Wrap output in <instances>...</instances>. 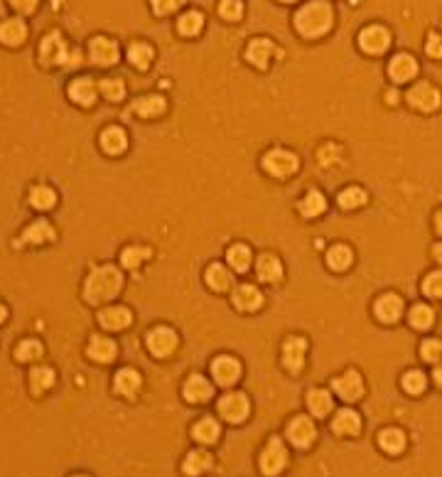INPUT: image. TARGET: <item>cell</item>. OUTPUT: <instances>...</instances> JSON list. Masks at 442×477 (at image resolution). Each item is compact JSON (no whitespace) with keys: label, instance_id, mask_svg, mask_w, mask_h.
Returning <instances> with one entry per match:
<instances>
[{"label":"cell","instance_id":"7c38bea8","mask_svg":"<svg viewBox=\"0 0 442 477\" xmlns=\"http://www.w3.org/2000/svg\"><path fill=\"white\" fill-rule=\"evenodd\" d=\"M332 387H334V391L339 393V399H344V401H359L361 396H364V382H361V376H359L354 369L344 371L339 379H334Z\"/></svg>","mask_w":442,"mask_h":477},{"label":"cell","instance_id":"484cf974","mask_svg":"<svg viewBox=\"0 0 442 477\" xmlns=\"http://www.w3.org/2000/svg\"><path fill=\"white\" fill-rule=\"evenodd\" d=\"M101 146H103V150L111 153V155L123 153L125 148H128V138H125V130L118 128V126H111V128H106L101 133Z\"/></svg>","mask_w":442,"mask_h":477},{"label":"cell","instance_id":"e575fe53","mask_svg":"<svg viewBox=\"0 0 442 477\" xmlns=\"http://www.w3.org/2000/svg\"><path fill=\"white\" fill-rule=\"evenodd\" d=\"M219 433H221V428H219V423L214 421V418H202V421L197 423L194 428H192V436H194L199 443H217L219 440Z\"/></svg>","mask_w":442,"mask_h":477},{"label":"cell","instance_id":"1f68e13d","mask_svg":"<svg viewBox=\"0 0 442 477\" xmlns=\"http://www.w3.org/2000/svg\"><path fill=\"white\" fill-rule=\"evenodd\" d=\"M379 445H381L383 450H386V453L398 455L401 450L405 448V436H403V431H401V428H386V431H381Z\"/></svg>","mask_w":442,"mask_h":477},{"label":"cell","instance_id":"816d5d0a","mask_svg":"<svg viewBox=\"0 0 442 477\" xmlns=\"http://www.w3.org/2000/svg\"><path fill=\"white\" fill-rule=\"evenodd\" d=\"M182 3H185V0H152V10H155L157 15H170V12L177 10Z\"/></svg>","mask_w":442,"mask_h":477},{"label":"cell","instance_id":"d6a6232c","mask_svg":"<svg viewBox=\"0 0 442 477\" xmlns=\"http://www.w3.org/2000/svg\"><path fill=\"white\" fill-rule=\"evenodd\" d=\"M325 209H327L325 197H322V192H317V190L308 192V195L303 197V202H300V214H303V217H308V220L319 217Z\"/></svg>","mask_w":442,"mask_h":477},{"label":"cell","instance_id":"9a60e30c","mask_svg":"<svg viewBox=\"0 0 442 477\" xmlns=\"http://www.w3.org/2000/svg\"><path fill=\"white\" fill-rule=\"evenodd\" d=\"M212 374L221 387H231L241 379V364L234 357H219L212 362Z\"/></svg>","mask_w":442,"mask_h":477},{"label":"cell","instance_id":"7dc6e473","mask_svg":"<svg viewBox=\"0 0 442 477\" xmlns=\"http://www.w3.org/2000/svg\"><path fill=\"white\" fill-rule=\"evenodd\" d=\"M403 389L408 393H413V396H418V393H423V389H425V374L418 369L408 371V374L403 376Z\"/></svg>","mask_w":442,"mask_h":477},{"label":"cell","instance_id":"60d3db41","mask_svg":"<svg viewBox=\"0 0 442 477\" xmlns=\"http://www.w3.org/2000/svg\"><path fill=\"white\" fill-rule=\"evenodd\" d=\"M54 202H57L54 190H50V187H45V185L32 187V192H30V204H32L34 209H50V207H54Z\"/></svg>","mask_w":442,"mask_h":477},{"label":"cell","instance_id":"4dcf8cb0","mask_svg":"<svg viewBox=\"0 0 442 477\" xmlns=\"http://www.w3.org/2000/svg\"><path fill=\"white\" fill-rule=\"evenodd\" d=\"M308 406L317 418H325L332 411V406H334V401H332L330 391H325V389H312L308 393Z\"/></svg>","mask_w":442,"mask_h":477},{"label":"cell","instance_id":"ee69618b","mask_svg":"<svg viewBox=\"0 0 442 477\" xmlns=\"http://www.w3.org/2000/svg\"><path fill=\"white\" fill-rule=\"evenodd\" d=\"M148 256H150V249H145V246H128L123 251V256H121V261H123L125 269L135 271L140 264H143V261H145Z\"/></svg>","mask_w":442,"mask_h":477},{"label":"cell","instance_id":"d6986e66","mask_svg":"<svg viewBox=\"0 0 442 477\" xmlns=\"http://www.w3.org/2000/svg\"><path fill=\"white\" fill-rule=\"evenodd\" d=\"M69 96H72V101H77L79 106H91L96 101V84L89 77L74 79L72 84H69Z\"/></svg>","mask_w":442,"mask_h":477},{"label":"cell","instance_id":"bcb514c9","mask_svg":"<svg viewBox=\"0 0 442 477\" xmlns=\"http://www.w3.org/2000/svg\"><path fill=\"white\" fill-rule=\"evenodd\" d=\"M101 94L108 101H121L125 96V84L121 79H103L101 81Z\"/></svg>","mask_w":442,"mask_h":477},{"label":"cell","instance_id":"5bb4252c","mask_svg":"<svg viewBox=\"0 0 442 477\" xmlns=\"http://www.w3.org/2000/svg\"><path fill=\"white\" fill-rule=\"evenodd\" d=\"M89 57L99 67H111L118 59V45L108 37H94L89 45Z\"/></svg>","mask_w":442,"mask_h":477},{"label":"cell","instance_id":"2e32d148","mask_svg":"<svg viewBox=\"0 0 442 477\" xmlns=\"http://www.w3.org/2000/svg\"><path fill=\"white\" fill-rule=\"evenodd\" d=\"M273 55H275V45L270 42V39H265V37L253 39L251 45L246 47V59L253 64V67H258V69L268 67L270 57H273Z\"/></svg>","mask_w":442,"mask_h":477},{"label":"cell","instance_id":"ffe728a7","mask_svg":"<svg viewBox=\"0 0 442 477\" xmlns=\"http://www.w3.org/2000/svg\"><path fill=\"white\" fill-rule=\"evenodd\" d=\"M234 305L239 310H258L261 305H263V295H261V291H258L256 286H239L234 291Z\"/></svg>","mask_w":442,"mask_h":477},{"label":"cell","instance_id":"4fadbf2b","mask_svg":"<svg viewBox=\"0 0 442 477\" xmlns=\"http://www.w3.org/2000/svg\"><path fill=\"white\" fill-rule=\"evenodd\" d=\"M374 313L376 318H379L381 322H386V325H393V322L401 320V315H403V300L398 295H393V293H388V295H381L379 300H376L374 305Z\"/></svg>","mask_w":442,"mask_h":477},{"label":"cell","instance_id":"6da1fadb","mask_svg":"<svg viewBox=\"0 0 442 477\" xmlns=\"http://www.w3.org/2000/svg\"><path fill=\"white\" fill-rule=\"evenodd\" d=\"M332 23H334V10L327 0L305 3L295 15V28L303 37H322L325 32H330Z\"/></svg>","mask_w":442,"mask_h":477},{"label":"cell","instance_id":"f6af8a7d","mask_svg":"<svg viewBox=\"0 0 442 477\" xmlns=\"http://www.w3.org/2000/svg\"><path fill=\"white\" fill-rule=\"evenodd\" d=\"M15 357H17V360H20V362H32V360H39V357H42V344H39L37 340H25V342L17 344Z\"/></svg>","mask_w":442,"mask_h":477},{"label":"cell","instance_id":"44dd1931","mask_svg":"<svg viewBox=\"0 0 442 477\" xmlns=\"http://www.w3.org/2000/svg\"><path fill=\"white\" fill-rule=\"evenodd\" d=\"M140 387H143V376H140V371L121 369L116 374V391L123 393V396H128V399H133L135 393L140 391Z\"/></svg>","mask_w":442,"mask_h":477},{"label":"cell","instance_id":"d590c367","mask_svg":"<svg viewBox=\"0 0 442 477\" xmlns=\"http://www.w3.org/2000/svg\"><path fill=\"white\" fill-rule=\"evenodd\" d=\"M152 57H155V52H152V47L145 45V42H135V45L128 47V59L135 69H148L152 62Z\"/></svg>","mask_w":442,"mask_h":477},{"label":"cell","instance_id":"6f0895ef","mask_svg":"<svg viewBox=\"0 0 442 477\" xmlns=\"http://www.w3.org/2000/svg\"><path fill=\"white\" fill-rule=\"evenodd\" d=\"M437 231H440V234H442V212L437 214Z\"/></svg>","mask_w":442,"mask_h":477},{"label":"cell","instance_id":"5b68a950","mask_svg":"<svg viewBox=\"0 0 442 477\" xmlns=\"http://www.w3.org/2000/svg\"><path fill=\"white\" fill-rule=\"evenodd\" d=\"M408 101H410V106H415L418 111L430 113V111H435V108H440L442 96L432 84H428V81H420V84H415L413 89L408 91Z\"/></svg>","mask_w":442,"mask_h":477},{"label":"cell","instance_id":"8fae6325","mask_svg":"<svg viewBox=\"0 0 442 477\" xmlns=\"http://www.w3.org/2000/svg\"><path fill=\"white\" fill-rule=\"evenodd\" d=\"M288 438L292 440V445L297 448H308L314 438H317V428L310 421L308 416H297L288 423Z\"/></svg>","mask_w":442,"mask_h":477},{"label":"cell","instance_id":"f546056e","mask_svg":"<svg viewBox=\"0 0 442 477\" xmlns=\"http://www.w3.org/2000/svg\"><path fill=\"white\" fill-rule=\"evenodd\" d=\"M52 239H54V229L45 220H37L34 224H30L23 234V244H47Z\"/></svg>","mask_w":442,"mask_h":477},{"label":"cell","instance_id":"db71d44e","mask_svg":"<svg viewBox=\"0 0 442 477\" xmlns=\"http://www.w3.org/2000/svg\"><path fill=\"white\" fill-rule=\"evenodd\" d=\"M37 3L39 0H10V6L20 12H32L37 8Z\"/></svg>","mask_w":442,"mask_h":477},{"label":"cell","instance_id":"ab89813d","mask_svg":"<svg viewBox=\"0 0 442 477\" xmlns=\"http://www.w3.org/2000/svg\"><path fill=\"white\" fill-rule=\"evenodd\" d=\"M226 258H229V264L234 271H246L248 266H251V251H248V246H243V244H234V246L226 251Z\"/></svg>","mask_w":442,"mask_h":477},{"label":"cell","instance_id":"681fc988","mask_svg":"<svg viewBox=\"0 0 442 477\" xmlns=\"http://www.w3.org/2000/svg\"><path fill=\"white\" fill-rule=\"evenodd\" d=\"M219 12H221V17L224 20H241V15H243V6H241V0H221V6H219Z\"/></svg>","mask_w":442,"mask_h":477},{"label":"cell","instance_id":"e0dca14e","mask_svg":"<svg viewBox=\"0 0 442 477\" xmlns=\"http://www.w3.org/2000/svg\"><path fill=\"white\" fill-rule=\"evenodd\" d=\"M388 74H391L393 81H410V79L418 74V62H415L410 55H396L388 64Z\"/></svg>","mask_w":442,"mask_h":477},{"label":"cell","instance_id":"ac0fdd59","mask_svg":"<svg viewBox=\"0 0 442 477\" xmlns=\"http://www.w3.org/2000/svg\"><path fill=\"white\" fill-rule=\"evenodd\" d=\"M182 391H185V399L190 401V404H204V401L212 399V384L199 374L190 376Z\"/></svg>","mask_w":442,"mask_h":477},{"label":"cell","instance_id":"3957f363","mask_svg":"<svg viewBox=\"0 0 442 477\" xmlns=\"http://www.w3.org/2000/svg\"><path fill=\"white\" fill-rule=\"evenodd\" d=\"M300 168V160H297L295 153L283 150V148H275V150L265 153L263 157V170L273 177H288L295 170Z\"/></svg>","mask_w":442,"mask_h":477},{"label":"cell","instance_id":"ba28073f","mask_svg":"<svg viewBox=\"0 0 442 477\" xmlns=\"http://www.w3.org/2000/svg\"><path fill=\"white\" fill-rule=\"evenodd\" d=\"M219 413H221V418L229 423L246 421L248 399L243 393H226V396H221V401H219Z\"/></svg>","mask_w":442,"mask_h":477},{"label":"cell","instance_id":"680465c9","mask_svg":"<svg viewBox=\"0 0 442 477\" xmlns=\"http://www.w3.org/2000/svg\"><path fill=\"white\" fill-rule=\"evenodd\" d=\"M283 3H290V0H283Z\"/></svg>","mask_w":442,"mask_h":477},{"label":"cell","instance_id":"603a6c76","mask_svg":"<svg viewBox=\"0 0 442 477\" xmlns=\"http://www.w3.org/2000/svg\"><path fill=\"white\" fill-rule=\"evenodd\" d=\"M133 315H130L128 308H106L99 315V322H101L106 330H123V327L130 325Z\"/></svg>","mask_w":442,"mask_h":477},{"label":"cell","instance_id":"cb8c5ba5","mask_svg":"<svg viewBox=\"0 0 442 477\" xmlns=\"http://www.w3.org/2000/svg\"><path fill=\"white\" fill-rule=\"evenodd\" d=\"M332 428H334V433H339V436H356V433L361 431V418H359L356 411L344 409L334 416Z\"/></svg>","mask_w":442,"mask_h":477},{"label":"cell","instance_id":"8d00e7d4","mask_svg":"<svg viewBox=\"0 0 442 477\" xmlns=\"http://www.w3.org/2000/svg\"><path fill=\"white\" fill-rule=\"evenodd\" d=\"M352 249L344 246V244H339V246H332L330 253H327V266H330L332 271H344L352 266Z\"/></svg>","mask_w":442,"mask_h":477},{"label":"cell","instance_id":"11a10c76","mask_svg":"<svg viewBox=\"0 0 442 477\" xmlns=\"http://www.w3.org/2000/svg\"><path fill=\"white\" fill-rule=\"evenodd\" d=\"M432 376H435V384H437V387H442V367H437L435 374H432Z\"/></svg>","mask_w":442,"mask_h":477},{"label":"cell","instance_id":"7a4b0ae2","mask_svg":"<svg viewBox=\"0 0 442 477\" xmlns=\"http://www.w3.org/2000/svg\"><path fill=\"white\" fill-rule=\"evenodd\" d=\"M123 288V275L116 266H99L91 271V275L86 278L84 295L89 303H106L113 295H118Z\"/></svg>","mask_w":442,"mask_h":477},{"label":"cell","instance_id":"9f6ffc18","mask_svg":"<svg viewBox=\"0 0 442 477\" xmlns=\"http://www.w3.org/2000/svg\"><path fill=\"white\" fill-rule=\"evenodd\" d=\"M386 101H388V104H396V101H398V94H396V91H388V94H386Z\"/></svg>","mask_w":442,"mask_h":477},{"label":"cell","instance_id":"7402d4cb","mask_svg":"<svg viewBox=\"0 0 442 477\" xmlns=\"http://www.w3.org/2000/svg\"><path fill=\"white\" fill-rule=\"evenodd\" d=\"M256 271H258V278L265 283H278L283 278V264H280L273 253H263V256L258 258Z\"/></svg>","mask_w":442,"mask_h":477},{"label":"cell","instance_id":"d4e9b609","mask_svg":"<svg viewBox=\"0 0 442 477\" xmlns=\"http://www.w3.org/2000/svg\"><path fill=\"white\" fill-rule=\"evenodd\" d=\"M116 354H118V347L113 340H108V337H91V342H89L91 360L106 364V362H111L113 357H116Z\"/></svg>","mask_w":442,"mask_h":477},{"label":"cell","instance_id":"836d02e7","mask_svg":"<svg viewBox=\"0 0 442 477\" xmlns=\"http://www.w3.org/2000/svg\"><path fill=\"white\" fill-rule=\"evenodd\" d=\"M207 286L212 288V291H226V288L231 286V271L224 269L221 264H212L207 269Z\"/></svg>","mask_w":442,"mask_h":477},{"label":"cell","instance_id":"c3c4849f","mask_svg":"<svg viewBox=\"0 0 442 477\" xmlns=\"http://www.w3.org/2000/svg\"><path fill=\"white\" fill-rule=\"evenodd\" d=\"M420 357L425 362H430V364H437V362L442 360V342L440 340H425V342L420 344Z\"/></svg>","mask_w":442,"mask_h":477},{"label":"cell","instance_id":"30bf717a","mask_svg":"<svg viewBox=\"0 0 442 477\" xmlns=\"http://www.w3.org/2000/svg\"><path fill=\"white\" fill-rule=\"evenodd\" d=\"M145 342H148V349H150L155 357H168V354H172L174 347H177V335H174V330H170V327H155V330H150Z\"/></svg>","mask_w":442,"mask_h":477},{"label":"cell","instance_id":"f5cc1de1","mask_svg":"<svg viewBox=\"0 0 442 477\" xmlns=\"http://www.w3.org/2000/svg\"><path fill=\"white\" fill-rule=\"evenodd\" d=\"M425 52L430 57H437V59H440L442 57V35H430V37H428Z\"/></svg>","mask_w":442,"mask_h":477},{"label":"cell","instance_id":"b9f144b4","mask_svg":"<svg viewBox=\"0 0 442 477\" xmlns=\"http://www.w3.org/2000/svg\"><path fill=\"white\" fill-rule=\"evenodd\" d=\"M366 192L361 187H347V190L339 195V204L344 209H356V207H364L366 204Z\"/></svg>","mask_w":442,"mask_h":477},{"label":"cell","instance_id":"4316f807","mask_svg":"<svg viewBox=\"0 0 442 477\" xmlns=\"http://www.w3.org/2000/svg\"><path fill=\"white\" fill-rule=\"evenodd\" d=\"M0 37H3V42L10 45V47L23 45L25 37H28V28H25L23 20L12 17V20H6V23H3V28H0Z\"/></svg>","mask_w":442,"mask_h":477},{"label":"cell","instance_id":"83f0119b","mask_svg":"<svg viewBox=\"0 0 442 477\" xmlns=\"http://www.w3.org/2000/svg\"><path fill=\"white\" fill-rule=\"evenodd\" d=\"M133 111L138 113V116H143V118L160 116V113L165 111V99H163V96H155V94L140 96V99H135Z\"/></svg>","mask_w":442,"mask_h":477},{"label":"cell","instance_id":"9c48e42d","mask_svg":"<svg viewBox=\"0 0 442 477\" xmlns=\"http://www.w3.org/2000/svg\"><path fill=\"white\" fill-rule=\"evenodd\" d=\"M305 352H308V342L303 337H288L283 344V364L292 374H300L305 367Z\"/></svg>","mask_w":442,"mask_h":477},{"label":"cell","instance_id":"74e56055","mask_svg":"<svg viewBox=\"0 0 442 477\" xmlns=\"http://www.w3.org/2000/svg\"><path fill=\"white\" fill-rule=\"evenodd\" d=\"M30 387L34 393H45L47 389L54 387V371L50 367H37V369L30 371Z\"/></svg>","mask_w":442,"mask_h":477},{"label":"cell","instance_id":"f1b7e54d","mask_svg":"<svg viewBox=\"0 0 442 477\" xmlns=\"http://www.w3.org/2000/svg\"><path fill=\"white\" fill-rule=\"evenodd\" d=\"M212 465H214V458L207 453V450H192V453L185 458L182 470H185L187 475H202V472H207Z\"/></svg>","mask_w":442,"mask_h":477},{"label":"cell","instance_id":"8992f818","mask_svg":"<svg viewBox=\"0 0 442 477\" xmlns=\"http://www.w3.org/2000/svg\"><path fill=\"white\" fill-rule=\"evenodd\" d=\"M391 45V35H388L386 28L381 25H369L359 32V47L366 52V55H381L386 52V47Z\"/></svg>","mask_w":442,"mask_h":477},{"label":"cell","instance_id":"277c9868","mask_svg":"<svg viewBox=\"0 0 442 477\" xmlns=\"http://www.w3.org/2000/svg\"><path fill=\"white\" fill-rule=\"evenodd\" d=\"M39 57L45 64H69L72 59V50L67 47V42L62 39L59 32H50L42 39V47H39Z\"/></svg>","mask_w":442,"mask_h":477},{"label":"cell","instance_id":"52a82bcc","mask_svg":"<svg viewBox=\"0 0 442 477\" xmlns=\"http://www.w3.org/2000/svg\"><path fill=\"white\" fill-rule=\"evenodd\" d=\"M285 463H288L285 445L280 443L278 438H270L268 443H265L263 453H261V470H263L265 475H278V472L285 467Z\"/></svg>","mask_w":442,"mask_h":477},{"label":"cell","instance_id":"7bdbcfd3","mask_svg":"<svg viewBox=\"0 0 442 477\" xmlns=\"http://www.w3.org/2000/svg\"><path fill=\"white\" fill-rule=\"evenodd\" d=\"M432 322H435V313L428 305H415L410 310V325L418 327V330H428V327H432Z\"/></svg>","mask_w":442,"mask_h":477},{"label":"cell","instance_id":"f907efd6","mask_svg":"<svg viewBox=\"0 0 442 477\" xmlns=\"http://www.w3.org/2000/svg\"><path fill=\"white\" fill-rule=\"evenodd\" d=\"M423 293L430 298H442V271H435L423 281Z\"/></svg>","mask_w":442,"mask_h":477},{"label":"cell","instance_id":"f35d334b","mask_svg":"<svg viewBox=\"0 0 442 477\" xmlns=\"http://www.w3.org/2000/svg\"><path fill=\"white\" fill-rule=\"evenodd\" d=\"M204 28V17L202 12H197V10H190L185 12V15L177 20V30L182 35H187V37H194V35H199Z\"/></svg>","mask_w":442,"mask_h":477}]
</instances>
